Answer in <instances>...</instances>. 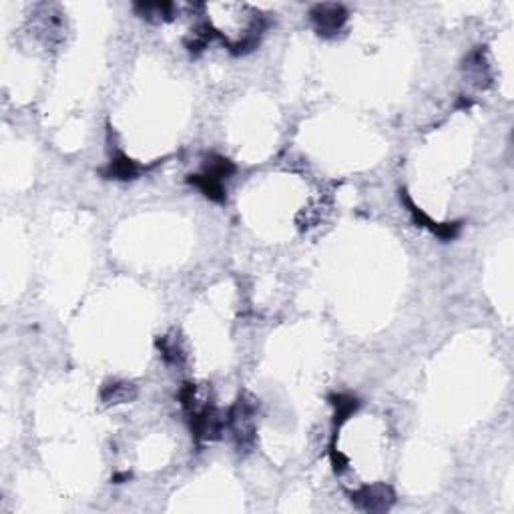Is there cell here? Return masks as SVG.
Listing matches in <instances>:
<instances>
[{"label":"cell","mask_w":514,"mask_h":514,"mask_svg":"<svg viewBox=\"0 0 514 514\" xmlns=\"http://www.w3.org/2000/svg\"><path fill=\"white\" fill-rule=\"evenodd\" d=\"M253 414H255V406H253V402H247V400H239L229 414L231 430H233L239 444L253 442V432H255Z\"/></svg>","instance_id":"6da1fadb"},{"label":"cell","mask_w":514,"mask_h":514,"mask_svg":"<svg viewBox=\"0 0 514 514\" xmlns=\"http://www.w3.org/2000/svg\"><path fill=\"white\" fill-rule=\"evenodd\" d=\"M352 500L364 508V511H372V513H378V511H386L390 504L394 502V494L392 490L388 486H366L360 492H356L352 496Z\"/></svg>","instance_id":"7a4b0ae2"},{"label":"cell","mask_w":514,"mask_h":514,"mask_svg":"<svg viewBox=\"0 0 514 514\" xmlns=\"http://www.w3.org/2000/svg\"><path fill=\"white\" fill-rule=\"evenodd\" d=\"M314 23H316V28H318L321 34H332V32H338L340 28L345 23V10L338 4H321V6H316L314 12Z\"/></svg>","instance_id":"3957f363"},{"label":"cell","mask_w":514,"mask_h":514,"mask_svg":"<svg viewBox=\"0 0 514 514\" xmlns=\"http://www.w3.org/2000/svg\"><path fill=\"white\" fill-rule=\"evenodd\" d=\"M406 205L410 207L412 219L416 221L420 227H428L432 233H436L442 239H454V237L458 235V229H460L458 223H436V221H432L428 215H424L418 207H414L412 201H410L408 197H406Z\"/></svg>","instance_id":"277c9868"},{"label":"cell","mask_w":514,"mask_h":514,"mask_svg":"<svg viewBox=\"0 0 514 514\" xmlns=\"http://www.w3.org/2000/svg\"><path fill=\"white\" fill-rule=\"evenodd\" d=\"M189 183L199 187V189L209 197L211 201L221 203V201L225 199V191H223V185H221L219 179L211 177V175H207V173H203V175H191V177H189Z\"/></svg>","instance_id":"5b68a950"},{"label":"cell","mask_w":514,"mask_h":514,"mask_svg":"<svg viewBox=\"0 0 514 514\" xmlns=\"http://www.w3.org/2000/svg\"><path fill=\"white\" fill-rule=\"evenodd\" d=\"M137 173H139V165L125 155H119L115 161H111V165L107 169V175L115 177V179H133Z\"/></svg>","instance_id":"8992f818"},{"label":"cell","mask_w":514,"mask_h":514,"mask_svg":"<svg viewBox=\"0 0 514 514\" xmlns=\"http://www.w3.org/2000/svg\"><path fill=\"white\" fill-rule=\"evenodd\" d=\"M135 388L131 384H111L103 390V398L109 404H121L135 398Z\"/></svg>","instance_id":"52a82bcc"},{"label":"cell","mask_w":514,"mask_h":514,"mask_svg":"<svg viewBox=\"0 0 514 514\" xmlns=\"http://www.w3.org/2000/svg\"><path fill=\"white\" fill-rule=\"evenodd\" d=\"M235 171V167L231 165V161H227V159H223V157H213L209 163H207V167H205V173L207 175H211V177H215V179H225V177H229L231 173Z\"/></svg>","instance_id":"ba28073f"},{"label":"cell","mask_w":514,"mask_h":514,"mask_svg":"<svg viewBox=\"0 0 514 514\" xmlns=\"http://www.w3.org/2000/svg\"><path fill=\"white\" fill-rule=\"evenodd\" d=\"M157 343H159L161 354H163V358H165L167 362L177 364V362L183 358V352H181V347H179V343H177L175 338H161Z\"/></svg>","instance_id":"9c48e42d"},{"label":"cell","mask_w":514,"mask_h":514,"mask_svg":"<svg viewBox=\"0 0 514 514\" xmlns=\"http://www.w3.org/2000/svg\"><path fill=\"white\" fill-rule=\"evenodd\" d=\"M334 406H336V418H340V422H343L358 408V402L354 398H347V396H338V398H334Z\"/></svg>","instance_id":"30bf717a"}]
</instances>
